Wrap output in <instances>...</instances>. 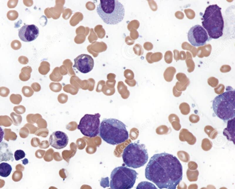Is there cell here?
<instances>
[{"label":"cell","mask_w":235,"mask_h":189,"mask_svg":"<svg viewBox=\"0 0 235 189\" xmlns=\"http://www.w3.org/2000/svg\"><path fill=\"white\" fill-rule=\"evenodd\" d=\"M4 134V132L3 130H2L1 127H0V143L2 141V140H3Z\"/></svg>","instance_id":"b9f144b4"},{"label":"cell","mask_w":235,"mask_h":189,"mask_svg":"<svg viewBox=\"0 0 235 189\" xmlns=\"http://www.w3.org/2000/svg\"><path fill=\"white\" fill-rule=\"evenodd\" d=\"M185 12L186 13L187 17L189 19H194L195 16V13L193 10L191 9H185Z\"/></svg>","instance_id":"d6a6232c"},{"label":"cell","mask_w":235,"mask_h":189,"mask_svg":"<svg viewBox=\"0 0 235 189\" xmlns=\"http://www.w3.org/2000/svg\"><path fill=\"white\" fill-rule=\"evenodd\" d=\"M176 68L173 67H169L165 70L164 75L165 80L167 82H171L173 79L174 75L176 74Z\"/></svg>","instance_id":"ac0fdd59"},{"label":"cell","mask_w":235,"mask_h":189,"mask_svg":"<svg viewBox=\"0 0 235 189\" xmlns=\"http://www.w3.org/2000/svg\"><path fill=\"white\" fill-rule=\"evenodd\" d=\"M153 44L150 42H146L144 44V48L147 51H150V50L153 49Z\"/></svg>","instance_id":"74e56055"},{"label":"cell","mask_w":235,"mask_h":189,"mask_svg":"<svg viewBox=\"0 0 235 189\" xmlns=\"http://www.w3.org/2000/svg\"><path fill=\"white\" fill-rule=\"evenodd\" d=\"M147 150L144 144L131 143L123 151V162L128 167L138 168L143 167L148 159Z\"/></svg>","instance_id":"8992f818"},{"label":"cell","mask_w":235,"mask_h":189,"mask_svg":"<svg viewBox=\"0 0 235 189\" xmlns=\"http://www.w3.org/2000/svg\"><path fill=\"white\" fill-rule=\"evenodd\" d=\"M26 156V153L23 150H17L15 153V159L16 161H19L24 158Z\"/></svg>","instance_id":"484cf974"},{"label":"cell","mask_w":235,"mask_h":189,"mask_svg":"<svg viewBox=\"0 0 235 189\" xmlns=\"http://www.w3.org/2000/svg\"><path fill=\"white\" fill-rule=\"evenodd\" d=\"M49 141L52 147L57 149H61L67 146L68 144V137L65 133L56 131L50 135Z\"/></svg>","instance_id":"7c38bea8"},{"label":"cell","mask_w":235,"mask_h":189,"mask_svg":"<svg viewBox=\"0 0 235 189\" xmlns=\"http://www.w3.org/2000/svg\"><path fill=\"white\" fill-rule=\"evenodd\" d=\"M163 57V55L161 52H156L152 53L150 56V60L152 63L157 62L161 60Z\"/></svg>","instance_id":"d4e9b609"},{"label":"cell","mask_w":235,"mask_h":189,"mask_svg":"<svg viewBox=\"0 0 235 189\" xmlns=\"http://www.w3.org/2000/svg\"><path fill=\"white\" fill-rule=\"evenodd\" d=\"M11 47L15 50H18L20 49L22 46L21 42L18 40H14L11 44Z\"/></svg>","instance_id":"83f0119b"},{"label":"cell","mask_w":235,"mask_h":189,"mask_svg":"<svg viewBox=\"0 0 235 189\" xmlns=\"http://www.w3.org/2000/svg\"><path fill=\"white\" fill-rule=\"evenodd\" d=\"M175 16H176V18H178V19H183L184 16L183 13L181 12H179V11L176 12Z\"/></svg>","instance_id":"ab89813d"},{"label":"cell","mask_w":235,"mask_h":189,"mask_svg":"<svg viewBox=\"0 0 235 189\" xmlns=\"http://www.w3.org/2000/svg\"><path fill=\"white\" fill-rule=\"evenodd\" d=\"M188 39L192 46H201L205 45L209 41V37L208 33L202 26L196 25L188 31Z\"/></svg>","instance_id":"9c48e42d"},{"label":"cell","mask_w":235,"mask_h":189,"mask_svg":"<svg viewBox=\"0 0 235 189\" xmlns=\"http://www.w3.org/2000/svg\"><path fill=\"white\" fill-rule=\"evenodd\" d=\"M19 62L22 64H26L29 63V59L25 56H20L18 59Z\"/></svg>","instance_id":"e575fe53"},{"label":"cell","mask_w":235,"mask_h":189,"mask_svg":"<svg viewBox=\"0 0 235 189\" xmlns=\"http://www.w3.org/2000/svg\"><path fill=\"white\" fill-rule=\"evenodd\" d=\"M10 93L8 88L6 87H0V96L4 97H8Z\"/></svg>","instance_id":"4dcf8cb0"},{"label":"cell","mask_w":235,"mask_h":189,"mask_svg":"<svg viewBox=\"0 0 235 189\" xmlns=\"http://www.w3.org/2000/svg\"><path fill=\"white\" fill-rule=\"evenodd\" d=\"M12 171V166L7 163H0V176L2 177H8Z\"/></svg>","instance_id":"9a60e30c"},{"label":"cell","mask_w":235,"mask_h":189,"mask_svg":"<svg viewBox=\"0 0 235 189\" xmlns=\"http://www.w3.org/2000/svg\"><path fill=\"white\" fill-rule=\"evenodd\" d=\"M100 117L101 115L98 113L85 115L78 124V130L86 137L90 138L97 137L99 134Z\"/></svg>","instance_id":"ba28073f"},{"label":"cell","mask_w":235,"mask_h":189,"mask_svg":"<svg viewBox=\"0 0 235 189\" xmlns=\"http://www.w3.org/2000/svg\"><path fill=\"white\" fill-rule=\"evenodd\" d=\"M136 189H158L155 185L148 181H142L139 183Z\"/></svg>","instance_id":"ffe728a7"},{"label":"cell","mask_w":235,"mask_h":189,"mask_svg":"<svg viewBox=\"0 0 235 189\" xmlns=\"http://www.w3.org/2000/svg\"><path fill=\"white\" fill-rule=\"evenodd\" d=\"M231 68L229 65H223L221 68L220 70L222 73H227L231 70Z\"/></svg>","instance_id":"8d00e7d4"},{"label":"cell","mask_w":235,"mask_h":189,"mask_svg":"<svg viewBox=\"0 0 235 189\" xmlns=\"http://www.w3.org/2000/svg\"><path fill=\"white\" fill-rule=\"evenodd\" d=\"M164 60L166 63H171L173 60V54L171 51H168L166 52L164 55Z\"/></svg>","instance_id":"4316f807"},{"label":"cell","mask_w":235,"mask_h":189,"mask_svg":"<svg viewBox=\"0 0 235 189\" xmlns=\"http://www.w3.org/2000/svg\"><path fill=\"white\" fill-rule=\"evenodd\" d=\"M10 99L12 103L19 104L22 101V97L19 94H12L10 96Z\"/></svg>","instance_id":"cb8c5ba5"},{"label":"cell","mask_w":235,"mask_h":189,"mask_svg":"<svg viewBox=\"0 0 235 189\" xmlns=\"http://www.w3.org/2000/svg\"><path fill=\"white\" fill-rule=\"evenodd\" d=\"M186 58H187V57H186L185 52L184 51L180 52V59L184 60L186 59Z\"/></svg>","instance_id":"60d3db41"},{"label":"cell","mask_w":235,"mask_h":189,"mask_svg":"<svg viewBox=\"0 0 235 189\" xmlns=\"http://www.w3.org/2000/svg\"><path fill=\"white\" fill-rule=\"evenodd\" d=\"M176 78L179 80V82H177L176 84V87L177 89L179 88H182V89L185 90L187 88V86H188L190 84V80L189 79L187 78L186 74L182 73H179L176 75Z\"/></svg>","instance_id":"5bb4252c"},{"label":"cell","mask_w":235,"mask_h":189,"mask_svg":"<svg viewBox=\"0 0 235 189\" xmlns=\"http://www.w3.org/2000/svg\"><path fill=\"white\" fill-rule=\"evenodd\" d=\"M221 10L217 4L209 5L203 16V26L210 38L217 39L223 35L224 21Z\"/></svg>","instance_id":"3957f363"},{"label":"cell","mask_w":235,"mask_h":189,"mask_svg":"<svg viewBox=\"0 0 235 189\" xmlns=\"http://www.w3.org/2000/svg\"><path fill=\"white\" fill-rule=\"evenodd\" d=\"M22 92L24 95L27 97H30L34 94V91L28 86H24L22 88Z\"/></svg>","instance_id":"7402d4cb"},{"label":"cell","mask_w":235,"mask_h":189,"mask_svg":"<svg viewBox=\"0 0 235 189\" xmlns=\"http://www.w3.org/2000/svg\"><path fill=\"white\" fill-rule=\"evenodd\" d=\"M182 48L183 49H186L189 51H191L193 54V57H195L197 55V49L195 47L193 46H191L190 44L187 43V42H184L182 45Z\"/></svg>","instance_id":"44dd1931"},{"label":"cell","mask_w":235,"mask_h":189,"mask_svg":"<svg viewBox=\"0 0 235 189\" xmlns=\"http://www.w3.org/2000/svg\"><path fill=\"white\" fill-rule=\"evenodd\" d=\"M174 57H175V59L176 61L180 60V52L179 51L177 50H175L174 51Z\"/></svg>","instance_id":"f35d334b"},{"label":"cell","mask_w":235,"mask_h":189,"mask_svg":"<svg viewBox=\"0 0 235 189\" xmlns=\"http://www.w3.org/2000/svg\"><path fill=\"white\" fill-rule=\"evenodd\" d=\"M152 53H153L152 52H149L148 53H147V60L148 63H153L151 61L150 58L151 55Z\"/></svg>","instance_id":"7bdbcfd3"},{"label":"cell","mask_w":235,"mask_h":189,"mask_svg":"<svg viewBox=\"0 0 235 189\" xmlns=\"http://www.w3.org/2000/svg\"><path fill=\"white\" fill-rule=\"evenodd\" d=\"M235 118L228 121L227 127L223 131V135L227 140L235 144Z\"/></svg>","instance_id":"4fadbf2b"},{"label":"cell","mask_w":235,"mask_h":189,"mask_svg":"<svg viewBox=\"0 0 235 189\" xmlns=\"http://www.w3.org/2000/svg\"><path fill=\"white\" fill-rule=\"evenodd\" d=\"M39 35V28L34 24L24 25L19 31V37L24 42H29L34 41Z\"/></svg>","instance_id":"8fae6325"},{"label":"cell","mask_w":235,"mask_h":189,"mask_svg":"<svg viewBox=\"0 0 235 189\" xmlns=\"http://www.w3.org/2000/svg\"><path fill=\"white\" fill-rule=\"evenodd\" d=\"M22 177H23V174L21 173V172L16 171L14 172L12 175V179L15 181H19V180H21Z\"/></svg>","instance_id":"f1b7e54d"},{"label":"cell","mask_w":235,"mask_h":189,"mask_svg":"<svg viewBox=\"0 0 235 189\" xmlns=\"http://www.w3.org/2000/svg\"><path fill=\"white\" fill-rule=\"evenodd\" d=\"M187 59L186 60V63L187 67H188V71L189 73H191L194 71L195 68V63L194 61L192 60L191 55L189 52H187Z\"/></svg>","instance_id":"d6986e66"},{"label":"cell","mask_w":235,"mask_h":189,"mask_svg":"<svg viewBox=\"0 0 235 189\" xmlns=\"http://www.w3.org/2000/svg\"><path fill=\"white\" fill-rule=\"evenodd\" d=\"M32 68L30 66L24 67L21 69V73L19 74V79L23 81H27L31 77Z\"/></svg>","instance_id":"2e32d148"},{"label":"cell","mask_w":235,"mask_h":189,"mask_svg":"<svg viewBox=\"0 0 235 189\" xmlns=\"http://www.w3.org/2000/svg\"><path fill=\"white\" fill-rule=\"evenodd\" d=\"M97 12L105 23L115 25L121 22L124 18V6L117 0H101Z\"/></svg>","instance_id":"5b68a950"},{"label":"cell","mask_w":235,"mask_h":189,"mask_svg":"<svg viewBox=\"0 0 235 189\" xmlns=\"http://www.w3.org/2000/svg\"><path fill=\"white\" fill-rule=\"evenodd\" d=\"M226 91L217 96L213 101V109L215 115L223 121H228L235 117V92L231 86Z\"/></svg>","instance_id":"277c9868"},{"label":"cell","mask_w":235,"mask_h":189,"mask_svg":"<svg viewBox=\"0 0 235 189\" xmlns=\"http://www.w3.org/2000/svg\"><path fill=\"white\" fill-rule=\"evenodd\" d=\"M13 109H14V111H15L16 112L19 113V114L24 113L25 112V111H26V108L24 106H19L18 107H15Z\"/></svg>","instance_id":"836d02e7"},{"label":"cell","mask_w":235,"mask_h":189,"mask_svg":"<svg viewBox=\"0 0 235 189\" xmlns=\"http://www.w3.org/2000/svg\"><path fill=\"white\" fill-rule=\"evenodd\" d=\"M145 177L160 189H176L182 179V166L172 154L165 152L154 154L146 168Z\"/></svg>","instance_id":"6da1fadb"},{"label":"cell","mask_w":235,"mask_h":189,"mask_svg":"<svg viewBox=\"0 0 235 189\" xmlns=\"http://www.w3.org/2000/svg\"><path fill=\"white\" fill-rule=\"evenodd\" d=\"M11 116H12V119H13V121H14V124H15V126H18V125L21 123V121H22V118H21V119H17L19 118L21 116L17 115L15 113L12 112V114H11Z\"/></svg>","instance_id":"f546056e"},{"label":"cell","mask_w":235,"mask_h":189,"mask_svg":"<svg viewBox=\"0 0 235 189\" xmlns=\"http://www.w3.org/2000/svg\"><path fill=\"white\" fill-rule=\"evenodd\" d=\"M99 135L103 141L112 145L121 144L129 138L125 124L115 119H106L102 121Z\"/></svg>","instance_id":"7a4b0ae2"},{"label":"cell","mask_w":235,"mask_h":189,"mask_svg":"<svg viewBox=\"0 0 235 189\" xmlns=\"http://www.w3.org/2000/svg\"><path fill=\"white\" fill-rule=\"evenodd\" d=\"M18 3V1H9L8 3V7L10 8H15Z\"/></svg>","instance_id":"d590c367"},{"label":"cell","mask_w":235,"mask_h":189,"mask_svg":"<svg viewBox=\"0 0 235 189\" xmlns=\"http://www.w3.org/2000/svg\"><path fill=\"white\" fill-rule=\"evenodd\" d=\"M208 82L209 86L214 87L218 85L219 81L217 79L215 78L214 77H211L208 79Z\"/></svg>","instance_id":"1f68e13d"},{"label":"cell","mask_w":235,"mask_h":189,"mask_svg":"<svg viewBox=\"0 0 235 189\" xmlns=\"http://www.w3.org/2000/svg\"><path fill=\"white\" fill-rule=\"evenodd\" d=\"M138 174L135 170L125 166L114 168L111 174V189H131L135 184Z\"/></svg>","instance_id":"52a82bcc"},{"label":"cell","mask_w":235,"mask_h":189,"mask_svg":"<svg viewBox=\"0 0 235 189\" xmlns=\"http://www.w3.org/2000/svg\"><path fill=\"white\" fill-rule=\"evenodd\" d=\"M7 18L11 21H15L19 17V13L15 10H11L7 13Z\"/></svg>","instance_id":"603a6c76"},{"label":"cell","mask_w":235,"mask_h":189,"mask_svg":"<svg viewBox=\"0 0 235 189\" xmlns=\"http://www.w3.org/2000/svg\"><path fill=\"white\" fill-rule=\"evenodd\" d=\"M73 67L77 68L81 73L86 74L92 70L94 65L93 59L90 55L82 54L74 59Z\"/></svg>","instance_id":"30bf717a"},{"label":"cell","mask_w":235,"mask_h":189,"mask_svg":"<svg viewBox=\"0 0 235 189\" xmlns=\"http://www.w3.org/2000/svg\"><path fill=\"white\" fill-rule=\"evenodd\" d=\"M211 50L212 47L211 45L209 44L205 46L199 47L198 49V52L197 53V54H198V56L200 58H203L204 57H207L209 56L211 53Z\"/></svg>","instance_id":"e0dca14e"}]
</instances>
